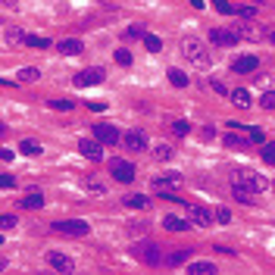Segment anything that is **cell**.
Wrapping results in <instances>:
<instances>
[{"label": "cell", "mask_w": 275, "mask_h": 275, "mask_svg": "<svg viewBox=\"0 0 275 275\" xmlns=\"http://www.w3.org/2000/svg\"><path fill=\"white\" fill-rule=\"evenodd\" d=\"M122 144H125L129 150L141 153V150H147V135H144V132H138V129H135V132H125V135H122Z\"/></svg>", "instance_id": "obj_10"}, {"label": "cell", "mask_w": 275, "mask_h": 275, "mask_svg": "<svg viewBox=\"0 0 275 275\" xmlns=\"http://www.w3.org/2000/svg\"><path fill=\"white\" fill-rule=\"evenodd\" d=\"M266 41H269V44H275V31H269V34H266Z\"/></svg>", "instance_id": "obj_45"}, {"label": "cell", "mask_w": 275, "mask_h": 275, "mask_svg": "<svg viewBox=\"0 0 275 275\" xmlns=\"http://www.w3.org/2000/svg\"><path fill=\"white\" fill-rule=\"evenodd\" d=\"M263 160H266V163H275V141L263 144Z\"/></svg>", "instance_id": "obj_34"}, {"label": "cell", "mask_w": 275, "mask_h": 275, "mask_svg": "<svg viewBox=\"0 0 275 275\" xmlns=\"http://www.w3.org/2000/svg\"><path fill=\"white\" fill-rule=\"evenodd\" d=\"M78 150H82V156H88V160H103V147H100V141L82 138V141H78Z\"/></svg>", "instance_id": "obj_11"}, {"label": "cell", "mask_w": 275, "mask_h": 275, "mask_svg": "<svg viewBox=\"0 0 275 275\" xmlns=\"http://www.w3.org/2000/svg\"><path fill=\"white\" fill-rule=\"evenodd\" d=\"M103 78H106V72H103L100 66H94V69L78 72V75H75V85H78V88H88V85H100Z\"/></svg>", "instance_id": "obj_8"}, {"label": "cell", "mask_w": 275, "mask_h": 275, "mask_svg": "<svg viewBox=\"0 0 275 275\" xmlns=\"http://www.w3.org/2000/svg\"><path fill=\"white\" fill-rule=\"evenodd\" d=\"M188 204V222L194 225V228H207V225H213V213L210 210H204V207H197V204H191V200H185Z\"/></svg>", "instance_id": "obj_5"}, {"label": "cell", "mask_w": 275, "mask_h": 275, "mask_svg": "<svg viewBox=\"0 0 275 275\" xmlns=\"http://www.w3.org/2000/svg\"><path fill=\"white\" fill-rule=\"evenodd\" d=\"M181 57H185L194 69H207V66L213 63L210 50L197 41V38H181Z\"/></svg>", "instance_id": "obj_1"}, {"label": "cell", "mask_w": 275, "mask_h": 275, "mask_svg": "<svg viewBox=\"0 0 275 275\" xmlns=\"http://www.w3.org/2000/svg\"><path fill=\"white\" fill-rule=\"evenodd\" d=\"M125 207H129V210H147L150 200L144 197V194H129V197H125Z\"/></svg>", "instance_id": "obj_20"}, {"label": "cell", "mask_w": 275, "mask_h": 275, "mask_svg": "<svg viewBox=\"0 0 275 275\" xmlns=\"http://www.w3.org/2000/svg\"><path fill=\"white\" fill-rule=\"evenodd\" d=\"M210 41L216 44V47H234L241 41V34H238V28H210Z\"/></svg>", "instance_id": "obj_4"}, {"label": "cell", "mask_w": 275, "mask_h": 275, "mask_svg": "<svg viewBox=\"0 0 275 275\" xmlns=\"http://www.w3.org/2000/svg\"><path fill=\"white\" fill-rule=\"evenodd\" d=\"M132 253H135V260H141L144 266H160V263H163V253H160V247H156L153 241H141V244H135Z\"/></svg>", "instance_id": "obj_2"}, {"label": "cell", "mask_w": 275, "mask_h": 275, "mask_svg": "<svg viewBox=\"0 0 275 275\" xmlns=\"http://www.w3.org/2000/svg\"><path fill=\"white\" fill-rule=\"evenodd\" d=\"M19 222H16V216H4V228H16Z\"/></svg>", "instance_id": "obj_43"}, {"label": "cell", "mask_w": 275, "mask_h": 275, "mask_svg": "<svg viewBox=\"0 0 275 275\" xmlns=\"http://www.w3.org/2000/svg\"><path fill=\"white\" fill-rule=\"evenodd\" d=\"M172 132H175L178 138H185V135L191 132V122H188V119H175V122H172Z\"/></svg>", "instance_id": "obj_30"}, {"label": "cell", "mask_w": 275, "mask_h": 275, "mask_svg": "<svg viewBox=\"0 0 275 275\" xmlns=\"http://www.w3.org/2000/svg\"><path fill=\"white\" fill-rule=\"evenodd\" d=\"M25 44H28V47H50V41H47L44 34H28Z\"/></svg>", "instance_id": "obj_29"}, {"label": "cell", "mask_w": 275, "mask_h": 275, "mask_svg": "<svg viewBox=\"0 0 275 275\" xmlns=\"http://www.w3.org/2000/svg\"><path fill=\"white\" fill-rule=\"evenodd\" d=\"M16 75H19V82H34V78L41 75V72H38V69H31V66H28V69H19Z\"/></svg>", "instance_id": "obj_31"}, {"label": "cell", "mask_w": 275, "mask_h": 275, "mask_svg": "<svg viewBox=\"0 0 275 275\" xmlns=\"http://www.w3.org/2000/svg\"><path fill=\"white\" fill-rule=\"evenodd\" d=\"M169 82H172L175 88H185V85H188V75H185L181 69H169Z\"/></svg>", "instance_id": "obj_28"}, {"label": "cell", "mask_w": 275, "mask_h": 275, "mask_svg": "<svg viewBox=\"0 0 275 275\" xmlns=\"http://www.w3.org/2000/svg\"><path fill=\"white\" fill-rule=\"evenodd\" d=\"M94 138L100 144H116V141H122V135L116 132L113 125H94Z\"/></svg>", "instance_id": "obj_12"}, {"label": "cell", "mask_w": 275, "mask_h": 275, "mask_svg": "<svg viewBox=\"0 0 275 275\" xmlns=\"http://www.w3.org/2000/svg\"><path fill=\"white\" fill-rule=\"evenodd\" d=\"M238 34L244 38V41H263L266 31H260L256 25H238Z\"/></svg>", "instance_id": "obj_17"}, {"label": "cell", "mask_w": 275, "mask_h": 275, "mask_svg": "<svg viewBox=\"0 0 275 275\" xmlns=\"http://www.w3.org/2000/svg\"><path fill=\"white\" fill-rule=\"evenodd\" d=\"M188 272H191V275H213V272H216V263H207V260L188 263Z\"/></svg>", "instance_id": "obj_18"}, {"label": "cell", "mask_w": 275, "mask_h": 275, "mask_svg": "<svg viewBox=\"0 0 275 275\" xmlns=\"http://www.w3.org/2000/svg\"><path fill=\"white\" fill-rule=\"evenodd\" d=\"M256 66H260V60H256V57H238V60L231 63V69H234V72H253Z\"/></svg>", "instance_id": "obj_16"}, {"label": "cell", "mask_w": 275, "mask_h": 275, "mask_svg": "<svg viewBox=\"0 0 275 275\" xmlns=\"http://www.w3.org/2000/svg\"><path fill=\"white\" fill-rule=\"evenodd\" d=\"M191 4H194V10H204V0H191Z\"/></svg>", "instance_id": "obj_44"}, {"label": "cell", "mask_w": 275, "mask_h": 275, "mask_svg": "<svg viewBox=\"0 0 275 275\" xmlns=\"http://www.w3.org/2000/svg\"><path fill=\"white\" fill-rule=\"evenodd\" d=\"M188 256H191V250H188V247H178L175 253H169V256H166V266H181Z\"/></svg>", "instance_id": "obj_22"}, {"label": "cell", "mask_w": 275, "mask_h": 275, "mask_svg": "<svg viewBox=\"0 0 275 275\" xmlns=\"http://www.w3.org/2000/svg\"><path fill=\"white\" fill-rule=\"evenodd\" d=\"M47 263H50L57 272H72V269H75V263H72L66 253H57V250H50V253H47Z\"/></svg>", "instance_id": "obj_13"}, {"label": "cell", "mask_w": 275, "mask_h": 275, "mask_svg": "<svg viewBox=\"0 0 275 275\" xmlns=\"http://www.w3.org/2000/svg\"><path fill=\"white\" fill-rule=\"evenodd\" d=\"M231 194H234V200H241V204H253V191L244 188L241 181H231Z\"/></svg>", "instance_id": "obj_15"}, {"label": "cell", "mask_w": 275, "mask_h": 275, "mask_svg": "<svg viewBox=\"0 0 275 275\" xmlns=\"http://www.w3.org/2000/svg\"><path fill=\"white\" fill-rule=\"evenodd\" d=\"M22 207H25V210H41V207H44V197H41L38 191H31V194H25Z\"/></svg>", "instance_id": "obj_21"}, {"label": "cell", "mask_w": 275, "mask_h": 275, "mask_svg": "<svg viewBox=\"0 0 275 275\" xmlns=\"http://www.w3.org/2000/svg\"><path fill=\"white\" fill-rule=\"evenodd\" d=\"M0 160L10 163V160H13V150H10V147H4V150H0Z\"/></svg>", "instance_id": "obj_42"}, {"label": "cell", "mask_w": 275, "mask_h": 275, "mask_svg": "<svg viewBox=\"0 0 275 275\" xmlns=\"http://www.w3.org/2000/svg\"><path fill=\"white\" fill-rule=\"evenodd\" d=\"M57 50H60V53H66V57H78V53L85 50V44L78 41V38H66V41H60V44H57Z\"/></svg>", "instance_id": "obj_14"}, {"label": "cell", "mask_w": 275, "mask_h": 275, "mask_svg": "<svg viewBox=\"0 0 275 275\" xmlns=\"http://www.w3.org/2000/svg\"><path fill=\"white\" fill-rule=\"evenodd\" d=\"M181 181H185V178H181V172H166V175H156V178H153V188L163 194V191L181 188Z\"/></svg>", "instance_id": "obj_9"}, {"label": "cell", "mask_w": 275, "mask_h": 275, "mask_svg": "<svg viewBox=\"0 0 275 275\" xmlns=\"http://www.w3.org/2000/svg\"><path fill=\"white\" fill-rule=\"evenodd\" d=\"M231 103H234V106H241V109H247V106H250V94H247L244 88L231 91Z\"/></svg>", "instance_id": "obj_24"}, {"label": "cell", "mask_w": 275, "mask_h": 275, "mask_svg": "<svg viewBox=\"0 0 275 275\" xmlns=\"http://www.w3.org/2000/svg\"><path fill=\"white\" fill-rule=\"evenodd\" d=\"M216 219H219V222H228V219H231V213L222 207V210H216Z\"/></svg>", "instance_id": "obj_40"}, {"label": "cell", "mask_w": 275, "mask_h": 275, "mask_svg": "<svg viewBox=\"0 0 275 275\" xmlns=\"http://www.w3.org/2000/svg\"><path fill=\"white\" fill-rule=\"evenodd\" d=\"M234 181H241L244 188H250L253 194H260V191H266V178H260L256 172H250V169H244V172H234Z\"/></svg>", "instance_id": "obj_7"}, {"label": "cell", "mask_w": 275, "mask_h": 275, "mask_svg": "<svg viewBox=\"0 0 275 275\" xmlns=\"http://www.w3.org/2000/svg\"><path fill=\"white\" fill-rule=\"evenodd\" d=\"M144 47L153 50V53H160V50H163V41H160L156 34H147V31H144Z\"/></svg>", "instance_id": "obj_26"}, {"label": "cell", "mask_w": 275, "mask_h": 275, "mask_svg": "<svg viewBox=\"0 0 275 275\" xmlns=\"http://www.w3.org/2000/svg\"><path fill=\"white\" fill-rule=\"evenodd\" d=\"M250 141H256V144H263L266 138H263V132H260V129H250Z\"/></svg>", "instance_id": "obj_39"}, {"label": "cell", "mask_w": 275, "mask_h": 275, "mask_svg": "<svg viewBox=\"0 0 275 275\" xmlns=\"http://www.w3.org/2000/svg\"><path fill=\"white\" fill-rule=\"evenodd\" d=\"M109 172H113L116 181H122V185L135 181V166H132L129 160H113V163H109Z\"/></svg>", "instance_id": "obj_6"}, {"label": "cell", "mask_w": 275, "mask_h": 275, "mask_svg": "<svg viewBox=\"0 0 275 275\" xmlns=\"http://www.w3.org/2000/svg\"><path fill=\"white\" fill-rule=\"evenodd\" d=\"M213 7H216L222 16H231V13H238V10H234V7L228 4V0H213Z\"/></svg>", "instance_id": "obj_32"}, {"label": "cell", "mask_w": 275, "mask_h": 275, "mask_svg": "<svg viewBox=\"0 0 275 275\" xmlns=\"http://www.w3.org/2000/svg\"><path fill=\"white\" fill-rule=\"evenodd\" d=\"M222 144H225L228 150H244V147H247V141H244L241 135H225V138H222Z\"/></svg>", "instance_id": "obj_25"}, {"label": "cell", "mask_w": 275, "mask_h": 275, "mask_svg": "<svg viewBox=\"0 0 275 275\" xmlns=\"http://www.w3.org/2000/svg\"><path fill=\"white\" fill-rule=\"evenodd\" d=\"M116 63H119V66H132V53L129 50H116Z\"/></svg>", "instance_id": "obj_35"}, {"label": "cell", "mask_w": 275, "mask_h": 275, "mask_svg": "<svg viewBox=\"0 0 275 275\" xmlns=\"http://www.w3.org/2000/svg\"><path fill=\"white\" fill-rule=\"evenodd\" d=\"M4 4H16V0H4Z\"/></svg>", "instance_id": "obj_46"}, {"label": "cell", "mask_w": 275, "mask_h": 275, "mask_svg": "<svg viewBox=\"0 0 275 275\" xmlns=\"http://www.w3.org/2000/svg\"><path fill=\"white\" fill-rule=\"evenodd\" d=\"M19 150H22L25 156H38V153H41V144H38V141H28V138H25V141L19 144Z\"/></svg>", "instance_id": "obj_27"}, {"label": "cell", "mask_w": 275, "mask_h": 275, "mask_svg": "<svg viewBox=\"0 0 275 275\" xmlns=\"http://www.w3.org/2000/svg\"><path fill=\"white\" fill-rule=\"evenodd\" d=\"M50 106H53V109H66V113H69V109H72V100H63V97H60V100H50Z\"/></svg>", "instance_id": "obj_36"}, {"label": "cell", "mask_w": 275, "mask_h": 275, "mask_svg": "<svg viewBox=\"0 0 275 275\" xmlns=\"http://www.w3.org/2000/svg\"><path fill=\"white\" fill-rule=\"evenodd\" d=\"M53 231L57 234H75V238H82V234L91 231V225L85 219H66V222H53Z\"/></svg>", "instance_id": "obj_3"}, {"label": "cell", "mask_w": 275, "mask_h": 275, "mask_svg": "<svg viewBox=\"0 0 275 275\" xmlns=\"http://www.w3.org/2000/svg\"><path fill=\"white\" fill-rule=\"evenodd\" d=\"M210 88H213V91H216V94H228V88H225V85H222V82H216V78H213V82H210Z\"/></svg>", "instance_id": "obj_38"}, {"label": "cell", "mask_w": 275, "mask_h": 275, "mask_svg": "<svg viewBox=\"0 0 275 275\" xmlns=\"http://www.w3.org/2000/svg\"><path fill=\"white\" fill-rule=\"evenodd\" d=\"M238 16H241V19H253V16H256V10H253V7H241V10H238Z\"/></svg>", "instance_id": "obj_37"}, {"label": "cell", "mask_w": 275, "mask_h": 275, "mask_svg": "<svg viewBox=\"0 0 275 275\" xmlns=\"http://www.w3.org/2000/svg\"><path fill=\"white\" fill-rule=\"evenodd\" d=\"M163 228H166V231H188L191 222H185V219H178V216H166V219H163Z\"/></svg>", "instance_id": "obj_19"}, {"label": "cell", "mask_w": 275, "mask_h": 275, "mask_svg": "<svg viewBox=\"0 0 275 275\" xmlns=\"http://www.w3.org/2000/svg\"><path fill=\"white\" fill-rule=\"evenodd\" d=\"M172 153H175V150H172L169 144H156V147H153V160L166 163V160H172Z\"/></svg>", "instance_id": "obj_23"}, {"label": "cell", "mask_w": 275, "mask_h": 275, "mask_svg": "<svg viewBox=\"0 0 275 275\" xmlns=\"http://www.w3.org/2000/svg\"><path fill=\"white\" fill-rule=\"evenodd\" d=\"M260 106H263V109H275V91H263Z\"/></svg>", "instance_id": "obj_33"}, {"label": "cell", "mask_w": 275, "mask_h": 275, "mask_svg": "<svg viewBox=\"0 0 275 275\" xmlns=\"http://www.w3.org/2000/svg\"><path fill=\"white\" fill-rule=\"evenodd\" d=\"M13 185H16L13 175H4V178H0V188H13Z\"/></svg>", "instance_id": "obj_41"}]
</instances>
